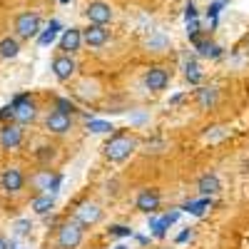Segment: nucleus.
Returning a JSON list of instances; mask_svg holds the SVG:
<instances>
[{"label":"nucleus","instance_id":"obj_1","mask_svg":"<svg viewBox=\"0 0 249 249\" xmlns=\"http://www.w3.org/2000/svg\"><path fill=\"white\" fill-rule=\"evenodd\" d=\"M137 137H130V135H124V132H115L110 140H107V144L102 147V152H105V157L110 160V162H115V164H120V162H124L135 150H137Z\"/></svg>","mask_w":249,"mask_h":249},{"label":"nucleus","instance_id":"obj_2","mask_svg":"<svg viewBox=\"0 0 249 249\" xmlns=\"http://www.w3.org/2000/svg\"><path fill=\"white\" fill-rule=\"evenodd\" d=\"M85 237V227L77 219H68L57 227V249H77Z\"/></svg>","mask_w":249,"mask_h":249},{"label":"nucleus","instance_id":"obj_3","mask_svg":"<svg viewBox=\"0 0 249 249\" xmlns=\"http://www.w3.org/2000/svg\"><path fill=\"white\" fill-rule=\"evenodd\" d=\"M10 105H13V110H15L13 120H15L18 124H30V122H35V117H37V107H35V102H33L30 92L15 95V97L10 100Z\"/></svg>","mask_w":249,"mask_h":249},{"label":"nucleus","instance_id":"obj_4","mask_svg":"<svg viewBox=\"0 0 249 249\" xmlns=\"http://www.w3.org/2000/svg\"><path fill=\"white\" fill-rule=\"evenodd\" d=\"M60 184H62V175L53 172V170H37L33 177H30V187L37 192V195H57L60 192Z\"/></svg>","mask_w":249,"mask_h":249},{"label":"nucleus","instance_id":"obj_5","mask_svg":"<svg viewBox=\"0 0 249 249\" xmlns=\"http://www.w3.org/2000/svg\"><path fill=\"white\" fill-rule=\"evenodd\" d=\"M23 137H25L23 124H18L15 120L3 122V127H0V150H5V152L18 150L23 144Z\"/></svg>","mask_w":249,"mask_h":249},{"label":"nucleus","instance_id":"obj_6","mask_svg":"<svg viewBox=\"0 0 249 249\" xmlns=\"http://www.w3.org/2000/svg\"><path fill=\"white\" fill-rule=\"evenodd\" d=\"M15 35L20 40H33L40 35V15L37 13H20L15 18Z\"/></svg>","mask_w":249,"mask_h":249},{"label":"nucleus","instance_id":"obj_7","mask_svg":"<svg viewBox=\"0 0 249 249\" xmlns=\"http://www.w3.org/2000/svg\"><path fill=\"white\" fill-rule=\"evenodd\" d=\"M170 77H172V75H170L167 68L155 65V68H150L147 72H144V88H147L150 92H162V90H167Z\"/></svg>","mask_w":249,"mask_h":249},{"label":"nucleus","instance_id":"obj_8","mask_svg":"<svg viewBox=\"0 0 249 249\" xmlns=\"http://www.w3.org/2000/svg\"><path fill=\"white\" fill-rule=\"evenodd\" d=\"M25 187V175L20 167H5L3 175H0V190L8 195H18Z\"/></svg>","mask_w":249,"mask_h":249},{"label":"nucleus","instance_id":"obj_9","mask_svg":"<svg viewBox=\"0 0 249 249\" xmlns=\"http://www.w3.org/2000/svg\"><path fill=\"white\" fill-rule=\"evenodd\" d=\"M85 18L90 20V23L107 25V23H112L115 10H112V5H110V3H102V0H92V3L85 8Z\"/></svg>","mask_w":249,"mask_h":249},{"label":"nucleus","instance_id":"obj_10","mask_svg":"<svg viewBox=\"0 0 249 249\" xmlns=\"http://www.w3.org/2000/svg\"><path fill=\"white\" fill-rule=\"evenodd\" d=\"M72 219H77L82 227H92L102 219V210L95 204V202H80L72 212Z\"/></svg>","mask_w":249,"mask_h":249},{"label":"nucleus","instance_id":"obj_11","mask_svg":"<svg viewBox=\"0 0 249 249\" xmlns=\"http://www.w3.org/2000/svg\"><path fill=\"white\" fill-rule=\"evenodd\" d=\"M160 202H162V197L155 187H144V190H140V195L135 199V207L144 214H155L160 210Z\"/></svg>","mask_w":249,"mask_h":249},{"label":"nucleus","instance_id":"obj_12","mask_svg":"<svg viewBox=\"0 0 249 249\" xmlns=\"http://www.w3.org/2000/svg\"><path fill=\"white\" fill-rule=\"evenodd\" d=\"M45 130L53 132V135H68L72 130V115H65L60 110H53L48 117H45Z\"/></svg>","mask_w":249,"mask_h":249},{"label":"nucleus","instance_id":"obj_13","mask_svg":"<svg viewBox=\"0 0 249 249\" xmlns=\"http://www.w3.org/2000/svg\"><path fill=\"white\" fill-rule=\"evenodd\" d=\"M75 72H77V62H75L68 53H62V55H57V57L53 60V75H55V80L68 82Z\"/></svg>","mask_w":249,"mask_h":249},{"label":"nucleus","instance_id":"obj_14","mask_svg":"<svg viewBox=\"0 0 249 249\" xmlns=\"http://www.w3.org/2000/svg\"><path fill=\"white\" fill-rule=\"evenodd\" d=\"M179 219V210H172L167 214H162V217H155L150 214V232L155 239H164V234H167V230Z\"/></svg>","mask_w":249,"mask_h":249},{"label":"nucleus","instance_id":"obj_15","mask_svg":"<svg viewBox=\"0 0 249 249\" xmlns=\"http://www.w3.org/2000/svg\"><path fill=\"white\" fill-rule=\"evenodd\" d=\"M107 40H110V30L105 25L90 23L85 30H82V43L90 45V48H102V45H107Z\"/></svg>","mask_w":249,"mask_h":249},{"label":"nucleus","instance_id":"obj_16","mask_svg":"<svg viewBox=\"0 0 249 249\" xmlns=\"http://www.w3.org/2000/svg\"><path fill=\"white\" fill-rule=\"evenodd\" d=\"M80 48H82V30H80V28L62 30V35H60V50L68 53V55H72V53H77Z\"/></svg>","mask_w":249,"mask_h":249},{"label":"nucleus","instance_id":"obj_17","mask_svg":"<svg viewBox=\"0 0 249 249\" xmlns=\"http://www.w3.org/2000/svg\"><path fill=\"white\" fill-rule=\"evenodd\" d=\"M195 100L202 110H212L217 102H219V88L210 85V88H197L195 90Z\"/></svg>","mask_w":249,"mask_h":249},{"label":"nucleus","instance_id":"obj_18","mask_svg":"<svg viewBox=\"0 0 249 249\" xmlns=\"http://www.w3.org/2000/svg\"><path fill=\"white\" fill-rule=\"evenodd\" d=\"M197 190H199L202 197H212V195H217L222 190V182H219L217 175H202L199 182H197Z\"/></svg>","mask_w":249,"mask_h":249},{"label":"nucleus","instance_id":"obj_19","mask_svg":"<svg viewBox=\"0 0 249 249\" xmlns=\"http://www.w3.org/2000/svg\"><path fill=\"white\" fill-rule=\"evenodd\" d=\"M182 210L187 214H192V217H204L207 212L212 210V197H199V199H190Z\"/></svg>","mask_w":249,"mask_h":249},{"label":"nucleus","instance_id":"obj_20","mask_svg":"<svg viewBox=\"0 0 249 249\" xmlns=\"http://www.w3.org/2000/svg\"><path fill=\"white\" fill-rule=\"evenodd\" d=\"M195 50H197V55H202V57H212V60L222 57V48L214 45L212 40H207V37L195 40Z\"/></svg>","mask_w":249,"mask_h":249},{"label":"nucleus","instance_id":"obj_21","mask_svg":"<svg viewBox=\"0 0 249 249\" xmlns=\"http://www.w3.org/2000/svg\"><path fill=\"white\" fill-rule=\"evenodd\" d=\"M144 45H147V50H152V53H162V50L170 48V37L162 30H152L147 35V40H144Z\"/></svg>","mask_w":249,"mask_h":249},{"label":"nucleus","instance_id":"obj_22","mask_svg":"<svg viewBox=\"0 0 249 249\" xmlns=\"http://www.w3.org/2000/svg\"><path fill=\"white\" fill-rule=\"evenodd\" d=\"M53 210H55V197H53L50 192H45V195H37V197L33 199V212H35V214L45 217V214H50Z\"/></svg>","mask_w":249,"mask_h":249},{"label":"nucleus","instance_id":"obj_23","mask_svg":"<svg viewBox=\"0 0 249 249\" xmlns=\"http://www.w3.org/2000/svg\"><path fill=\"white\" fill-rule=\"evenodd\" d=\"M20 55V43H18V37H10L5 35L3 40H0V57L3 60H13Z\"/></svg>","mask_w":249,"mask_h":249},{"label":"nucleus","instance_id":"obj_24","mask_svg":"<svg viewBox=\"0 0 249 249\" xmlns=\"http://www.w3.org/2000/svg\"><path fill=\"white\" fill-rule=\"evenodd\" d=\"M62 30V25H60V20H50V25L45 28V30H40V35H37V43L43 45V48H48V45H53L55 43V37H57V33Z\"/></svg>","mask_w":249,"mask_h":249},{"label":"nucleus","instance_id":"obj_25","mask_svg":"<svg viewBox=\"0 0 249 249\" xmlns=\"http://www.w3.org/2000/svg\"><path fill=\"white\" fill-rule=\"evenodd\" d=\"M184 77H187L190 85H199V82H202V70H199V65H197L195 60H187L184 62Z\"/></svg>","mask_w":249,"mask_h":249},{"label":"nucleus","instance_id":"obj_26","mask_svg":"<svg viewBox=\"0 0 249 249\" xmlns=\"http://www.w3.org/2000/svg\"><path fill=\"white\" fill-rule=\"evenodd\" d=\"M88 130L95 132V135H105V132H112L115 127H112L110 122H105V120H90L88 122Z\"/></svg>","mask_w":249,"mask_h":249},{"label":"nucleus","instance_id":"obj_27","mask_svg":"<svg viewBox=\"0 0 249 249\" xmlns=\"http://www.w3.org/2000/svg\"><path fill=\"white\" fill-rule=\"evenodd\" d=\"M55 110L65 112V115H75V112H77L75 102H72L70 97H57V100H55Z\"/></svg>","mask_w":249,"mask_h":249},{"label":"nucleus","instance_id":"obj_28","mask_svg":"<svg viewBox=\"0 0 249 249\" xmlns=\"http://www.w3.org/2000/svg\"><path fill=\"white\" fill-rule=\"evenodd\" d=\"M107 232H110V237H117V239H124V237H135V232L130 230V227H124V224H112Z\"/></svg>","mask_w":249,"mask_h":249},{"label":"nucleus","instance_id":"obj_29","mask_svg":"<svg viewBox=\"0 0 249 249\" xmlns=\"http://www.w3.org/2000/svg\"><path fill=\"white\" fill-rule=\"evenodd\" d=\"M187 37H190L192 43L202 37V25H199V20H190V23H187Z\"/></svg>","mask_w":249,"mask_h":249},{"label":"nucleus","instance_id":"obj_30","mask_svg":"<svg viewBox=\"0 0 249 249\" xmlns=\"http://www.w3.org/2000/svg\"><path fill=\"white\" fill-rule=\"evenodd\" d=\"M13 230H15L18 237H25V234L33 230V224H30V219H18V222L13 224Z\"/></svg>","mask_w":249,"mask_h":249},{"label":"nucleus","instance_id":"obj_31","mask_svg":"<svg viewBox=\"0 0 249 249\" xmlns=\"http://www.w3.org/2000/svg\"><path fill=\"white\" fill-rule=\"evenodd\" d=\"M227 137V130L224 127H212L210 132H204V140L207 142H219V140H224Z\"/></svg>","mask_w":249,"mask_h":249},{"label":"nucleus","instance_id":"obj_32","mask_svg":"<svg viewBox=\"0 0 249 249\" xmlns=\"http://www.w3.org/2000/svg\"><path fill=\"white\" fill-rule=\"evenodd\" d=\"M53 157H55V147H40V152H37L40 162H50Z\"/></svg>","mask_w":249,"mask_h":249},{"label":"nucleus","instance_id":"obj_33","mask_svg":"<svg viewBox=\"0 0 249 249\" xmlns=\"http://www.w3.org/2000/svg\"><path fill=\"white\" fill-rule=\"evenodd\" d=\"M184 20H187V23H190V20H197V5L192 3V0L184 5Z\"/></svg>","mask_w":249,"mask_h":249},{"label":"nucleus","instance_id":"obj_34","mask_svg":"<svg viewBox=\"0 0 249 249\" xmlns=\"http://www.w3.org/2000/svg\"><path fill=\"white\" fill-rule=\"evenodd\" d=\"M13 115H15L13 105H5V107H0V122H10V120H13Z\"/></svg>","mask_w":249,"mask_h":249},{"label":"nucleus","instance_id":"obj_35","mask_svg":"<svg viewBox=\"0 0 249 249\" xmlns=\"http://www.w3.org/2000/svg\"><path fill=\"white\" fill-rule=\"evenodd\" d=\"M187 239H192V230H184V232H179L175 242H177V244H184Z\"/></svg>","mask_w":249,"mask_h":249},{"label":"nucleus","instance_id":"obj_36","mask_svg":"<svg viewBox=\"0 0 249 249\" xmlns=\"http://www.w3.org/2000/svg\"><path fill=\"white\" fill-rule=\"evenodd\" d=\"M182 100H184V92H177L175 97H170V105H179Z\"/></svg>","mask_w":249,"mask_h":249},{"label":"nucleus","instance_id":"obj_37","mask_svg":"<svg viewBox=\"0 0 249 249\" xmlns=\"http://www.w3.org/2000/svg\"><path fill=\"white\" fill-rule=\"evenodd\" d=\"M135 239H137L140 244H147V242H150V237H144V234H135Z\"/></svg>","mask_w":249,"mask_h":249},{"label":"nucleus","instance_id":"obj_38","mask_svg":"<svg viewBox=\"0 0 249 249\" xmlns=\"http://www.w3.org/2000/svg\"><path fill=\"white\" fill-rule=\"evenodd\" d=\"M0 249H10V244H8V242H5L3 237H0Z\"/></svg>","mask_w":249,"mask_h":249},{"label":"nucleus","instance_id":"obj_39","mask_svg":"<svg viewBox=\"0 0 249 249\" xmlns=\"http://www.w3.org/2000/svg\"><path fill=\"white\" fill-rule=\"evenodd\" d=\"M8 244H10V249H25V247H18L15 242H8Z\"/></svg>","mask_w":249,"mask_h":249},{"label":"nucleus","instance_id":"obj_40","mask_svg":"<svg viewBox=\"0 0 249 249\" xmlns=\"http://www.w3.org/2000/svg\"><path fill=\"white\" fill-rule=\"evenodd\" d=\"M115 249H130V247H124V244H117V247H115Z\"/></svg>","mask_w":249,"mask_h":249},{"label":"nucleus","instance_id":"obj_41","mask_svg":"<svg viewBox=\"0 0 249 249\" xmlns=\"http://www.w3.org/2000/svg\"><path fill=\"white\" fill-rule=\"evenodd\" d=\"M60 3H62V5H68V3H70V0H60Z\"/></svg>","mask_w":249,"mask_h":249},{"label":"nucleus","instance_id":"obj_42","mask_svg":"<svg viewBox=\"0 0 249 249\" xmlns=\"http://www.w3.org/2000/svg\"><path fill=\"white\" fill-rule=\"evenodd\" d=\"M164 249H170V247H164Z\"/></svg>","mask_w":249,"mask_h":249}]
</instances>
